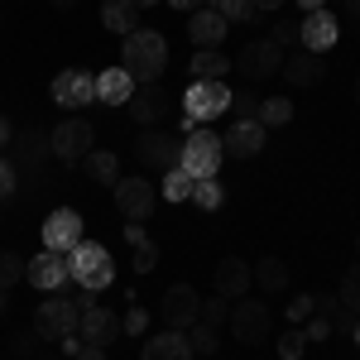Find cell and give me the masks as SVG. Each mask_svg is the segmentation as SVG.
Returning <instances> with one entry per match:
<instances>
[{"label":"cell","instance_id":"12","mask_svg":"<svg viewBox=\"0 0 360 360\" xmlns=\"http://www.w3.org/2000/svg\"><path fill=\"white\" fill-rule=\"evenodd\" d=\"M96 101V77L91 72H82V68H63L53 77V106H63V111H82V106H91Z\"/></svg>","mask_w":360,"mask_h":360},{"label":"cell","instance_id":"4","mask_svg":"<svg viewBox=\"0 0 360 360\" xmlns=\"http://www.w3.org/2000/svg\"><path fill=\"white\" fill-rule=\"evenodd\" d=\"M226 111H231V86L226 82H193L183 91V130L188 135H193L197 125H212Z\"/></svg>","mask_w":360,"mask_h":360},{"label":"cell","instance_id":"53","mask_svg":"<svg viewBox=\"0 0 360 360\" xmlns=\"http://www.w3.org/2000/svg\"><path fill=\"white\" fill-rule=\"evenodd\" d=\"M49 5H53V10H72L77 0H49Z\"/></svg>","mask_w":360,"mask_h":360},{"label":"cell","instance_id":"20","mask_svg":"<svg viewBox=\"0 0 360 360\" xmlns=\"http://www.w3.org/2000/svg\"><path fill=\"white\" fill-rule=\"evenodd\" d=\"M288 86H317L327 77V63L322 53H307V49H293V53H283V72H278Z\"/></svg>","mask_w":360,"mask_h":360},{"label":"cell","instance_id":"49","mask_svg":"<svg viewBox=\"0 0 360 360\" xmlns=\"http://www.w3.org/2000/svg\"><path fill=\"white\" fill-rule=\"evenodd\" d=\"M168 5H173V10H183V15H193V10H202L207 0H168Z\"/></svg>","mask_w":360,"mask_h":360},{"label":"cell","instance_id":"44","mask_svg":"<svg viewBox=\"0 0 360 360\" xmlns=\"http://www.w3.org/2000/svg\"><path fill=\"white\" fill-rule=\"evenodd\" d=\"M312 307H317V293L293 298V303H288V322H303V317H312Z\"/></svg>","mask_w":360,"mask_h":360},{"label":"cell","instance_id":"59","mask_svg":"<svg viewBox=\"0 0 360 360\" xmlns=\"http://www.w3.org/2000/svg\"><path fill=\"white\" fill-rule=\"evenodd\" d=\"M0 25H5V10H0Z\"/></svg>","mask_w":360,"mask_h":360},{"label":"cell","instance_id":"56","mask_svg":"<svg viewBox=\"0 0 360 360\" xmlns=\"http://www.w3.org/2000/svg\"><path fill=\"white\" fill-rule=\"evenodd\" d=\"M351 336H356V346H360V317H356V332H351Z\"/></svg>","mask_w":360,"mask_h":360},{"label":"cell","instance_id":"2","mask_svg":"<svg viewBox=\"0 0 360 360\" xmlns=\"http://www.w3.org/2000/svg\"><path fill=\"white\" fill-rule=\"evenodd\" d=\"M68 274H72V283L77 288H86V293H106L115 278V259L106 245H96V240H82V245L68 255Z\"/></svg>","mask_w":360,"mask_h":360},{"label":"cell","instance_id":"9","mask_svg":"<svg viewBox=\"0 0 360 360\" xmlns=\"http://www.w3.org/2000/svg\"><path fill=\"white\" fill-rule=\"evenodd\" d=\"M77 317H82V307L72 298H44L34 312V332H39V341H63L77 332Z\"/></svg>","mask_w":360,"mask_h":360},{"label":"cell","instance_id":"31","mask_svg":"<svg viewBox=\"0 0 360 360\" xmlns=\"http://www.w3.org/2000/svg\"><path fill=\"white\" fill-rule=\"evenodd\" d=\"M188 346H193V356H217V351H221V332H217V327H207V322H193V327H188Z\"/></svg>","mask_w":360,"mask_h":360},{"label":"cell","instance_id":"33","mask_svg":"<svg viewBox=\"0 0 360 360\" xmlns=\"http://www.w3.org/2000/svg\"><path fill=\"white\" fill-rule=\"evenodd\" d=\"M15 283H25V259L15 250H0V293H10Z\"/></svg>","mask_w":360,"mask_h":360},{"label":"cell","instance_id":"47","mask_svg":"<svg viewBox=\"0 0 360 360\" xmlns=\"http://www.w3.org/2000/svg\"><path fill=\"white\" fill-rule=\"evenodd\" d=\"M341 15H346V20H356V25H360V0H336V20H341Z\"/></svg>","mask_w":360,"mask_h":360},{"label":"cell","instance_id":"1","mask_svg":"<svg viewBox=\"0 0 360 360\" xmlns=\"http://www.w3.org/2000/svg\"><path fill=\"white\" fill-rule=\"evenodd\" d=\"M120 68H125L139 86L159 82L164 68H168V39L159 29H135V34H125V44H120Z\"/></svg>","mask_w":360,"mask_h":360},{"label":"cell","instance_id":"24","mask_svg":"<svg viewBox=\"0 0 360 360\" xmlns=\"http://www.w3.org/2000/svg\"><path fill=\"white\" fill-rule=\"evenodd\" d=\"M135 86L139 82L125 68H106V72L96 77V101H101V106H125V101L135 96Z\"/></svg>","mask_w":360,"mask_h":360},{"label":"cell","instance_id":"50","mask_svg":"<svg viewBox=\"0 0 360 360\" xmlns=\"http://www.w3.org/2000/svg\"><path fill=\"white\" fill-rule=\"evenodd\" d=\"M250 5H255V10H259V15H269V10H283V5H288V0H250Z\"/></svg>","mask_w":360,"mask_h":360},{"label":"cell","instance_id":"15","mask_svg":"<svg viewBox=\"0 0 360 360\" xmlns=\"http://www.w3.org/2000/svg\"><path fill=\"white\" fill-rule=\"evenodd\" d=\"M336 39H341L336 10H307L303 15V25H298V49H307V53H327Z\"/></svg>","mask_w":360,"mask_h":360},{"label":"cell","instance_id":"34","mask_svg":"<svg viewBox=\"0 0 360 360\" xmlns=\"http://www.w3.org/2000/svg\"><path fill=\"white\" fill-rule=\"evenodd\" d=\"M193 202L202 207V212H221V202H226L221 183H217V178H202V183H193Z\"/></svg>","mask_w":360,"mask_h":360},{"label":"cell","instance_id":"18","mask_svg":"<svg viewBox=\"0 0 360 360\" xmlns=\"http://www.w3.org/2000/svg\"><path fill=\"white\" fill-rule=\"evenodd\" d=\"M115 207L125 221H144L154 212V183L149 178H120L115 183Z\"/></svg>","mask_w":360,"mask_h":360},{"label":"cell","instance_id":"41","mask_svg":"<svg viewBox=\"0 0 360 360\" xmlns=\"http://www.w3.org/2000/svg\"><path fill=\"white\" fill-rule=\"evenodd\" d=\"M269 39H274L278 49H298V25L293 20H274V34Z\"/></svg>","mask_w":360,"mask_h":360},{"label":"cell","instance_id":"8","mask_svg":"<svg viewBox=\"0 0 360 360\" xmlns=\"http://www.w3.org/2000/svg\"><path fill=\"white\" fill-rule=\"evenodd\" d=\"M231 72H240L250 82H264V77H278L283 72V49H278L274 39H250L245 49L236 53L231 63Z\"/></svg>","mask_w":360,"mask_h":360},{"label":"cell","instance_id":"46","mask_svg":"<svg viewBox=\"0 0 360 360\" xmlns=\"http://www.w3.org/2000/svg\"><path fill=\"white\" fill-rule=\"evenodd\" d=\"M303 336H307V341H327V336H332V322H327V317H312Z\"/></svg>","mask_w":360,"mask_h":360},{"label":"cell","instance_id":"28","mask_svg":"<svg viewBox=\"0 0 360 360\" xmlns=\"http://www.w3.org/2000/svg\"><path fill=\"white\" fill-rule=\"evenodd\" d=\"M101 25L125 39V34H135V29H139V10L130 5V0H101Z\"/></svg>","mask_w":360,"mask_h":360},{"label":"cell","instance_id":"55","mask_svg":"<svg viewBox=\"0 0 360 360\" xmlns=\"http://www.w3.org/2000/svg\"><path fill=\"white\" fill-rule=\"evenodd\" d=\"M34 360H58V356H53V351H49V346H44V351H39V356H34Z\"/></svg>","mask_w":360,"mask_h":360},{"label":"cell","instance_id":"51","mask_svg":"<svg viewBox=\"0 0 360 360\" xmlns=\"http://www.w3.org/2000/svg\"><path fill=\"white\" fill-rule=\"evenodd\" d=\"M10 139H15V125H10V120L0 115V149H10Z\"/></svg>","mask_w":360,"mask_h":360},{"label":"cell","instance_id":"36","mask_svg":"<svg viewBox=\"0 0 360 360\" xmlns=\"http://www.w3.org/2000/svg\"><path fill=\"white\" fill-rule=\"evenodd\" d=\"M197 322H207V327L221 332L226 322H231V298H221V293H217V298H202V317H197Z\"/></svg>","mask_w":360,"mask_h":360},{"label":"cell","instance_id":"21","mask_svg":"<svg viewBox=\"0 0 360 360\" xmlns=\"http://www.w3.org/2000/svg\"><path fill=\"white\" fill-rule=\"evenodd\" d=\"M221 149L231 159H255V154L264 149V125H259V120H236L231 135L221 139Z\"/></svg>","mask_w":360,"mask_h":360},{"label":"cell","instance_id":"10","mask_svg":"<svg viewBox=\"0 0 360 360\" xmlns=\"http://www.w3.org/2000/svg\"><path fill=\"white\" fill-rule=\"evenodd\" d=\"M77 245H82V212L77 207H53L49 221H44V250L72 255Z\"/></svg>","mask_w":360,"mask_h":360},{"label":"cell","instance_id":"39","mask_svg":"<svg viewBox=\"0 0 360 360\" xmlns=\"http://www.w3.org/2000/svg\"><path fill=\"white\" fill-rule=\"evenodd\" d=\"M120 332H125V336H144V332H149V312H144L139 303H130V312L120 317Z\"/></svg>","mask_w":360,"mask_h":360},{"label":"cell","instance_id":"57","mask_svg":"<svg viewBox=\"0 0 360 360\" xmlns=\"http://www.w3.org/2000/svg\"><path fill=\"white\" fill-rule=\"evenodd\" d=\"M5 307H10V303H5V293H0V317H5Z\"/></svg>","mask_w":360,"mask_h":360},{"label":"cell","instance_id":"16","mask_svg":"<svg viewBox=\"0 0 360 360\" xmlns=\"http://www.w3.org/2000/svg\"><path fill=\"white\" fill-rule=\"evenodd\" d=\"M125 111H130V120H135V125L154 130V125H159V120L173 111V96H168L159 82H144V86H135V96L125 101Z\"/></svg>","mask_w":360,"mask_h":360},{"label":"cell","instance_id":"58","mask_svg":"<svg viewBox=\"0 0 360 360\" xmlns=\"http://www.w3.org/2000/svg\"><path fill=\"white\" fill-rule=\"evenodd\" d=\"M356 101H360V77H356Z\"/></svg>","mask_w":360,"mask_h":360},{"label":"cell","instance_id":"27","mask_svg":"<svg viewBox=\"0 0 360 360\" xmlns=\"http://www.w3.org/2000/svg\"><path fill=\"white\" fill-rule=\"evenodd\" d=\"M82 173L91 183H101V188H115V183H120V159H115L111 149H91L82 159Z\"/></svg>","mask_w":360,"mask_h":360},{"label":"cell","instance_id":"25","mask_svg":"<svg viewBox=\"0 0 360 360\" xmlns=\"http://www.w3.org/2000/svg\"><path fill=\"white\" fill-rule=\"evenodd\" d=\"M250 278H255V288H259V293H269V298H274V293L288 288V264H283L278 255H264V259L250 269Z\"/></svg>","mask_w":360,"mask_h":360},{"label":"cell","instance_id":"23","mask_svg":"<svg viewBox=\"0 0 360 360\" xmlns=\"http://www.w3.org/2000/svg\"><path fill=\"white\" fill-rule=\"evenodd\" d=\"M250 288H255L250 264H245V259H236V255H226L221 264H217V293H221V298H245Z\"/></svg>","mask_w":360,"mask_h":360},{"label":"cell","instance_id":"52","mask_svg":"<svg viewBox=\"0 0 360 360\" xmlns=\"http://www.w3.org/2000/svg\"><path fill=\"white\" fill-rule=\"evenodd\" d=\"M298 5H303V15L307 10H327V0H298Z\"/></svg>","mask_w":360,"mask_h":360},{"label":"cell","instance_id":"45","mask_svg":"<svg viewBox=\"0 0 360 360\" xmlns=\"http://www.w3.org/2000/svg\"><path fill=\"white\" fill-rule=\"evenodd\" d=\"M312 312H317V317H327V322H332L336 312H341V298H332V293H317V307H312Z\"/></svg>","mask_w":360,"mask_h":360},{"label":"cell","instance_id":"37","mask_svg":"<svg viewBox=\"0 0 360 360\" xmlns=\"http://www.w3.org/2000/svg\"><path fill=\"white\" fill-rule=\"evenodd\" d=\"M336 298H341V307H346V312H356V317H360V264H351V269H346L341 293H336Z\"/></svg>","mask_w":360,"mask_h":360},{"label":"cell","instance_id":"40","mask_svg":"<svg viewBox=\"0 0 360 360\" xmlns=\"http://www.w3.org/2000/svg\"><path fill=\"white\" fill-rule=\"evenodd\" d=\"M39 351H44L39 332H20V336H15V360H34Z\"/></svg>","mask_w":360,"mask_h":360},{"label":"cell","instance_id":"3","mask_svg":"<svg viewBox=\"0 0 360 360\" xmlns=\"http://www.w3.org/2000/svg\"><path fill=\"white\" fill-rule=\"evenodd\" d=\"M221 159H226V149H221V135H212L207 125H197L193 135L183 139V154H178V168L193 178V183H202V178H217L221 173Z\"/></svg>","mask_w":360,"mask_h":360},{"label":"cell","instance_id":"14","mask_svg":"<svg viewBox=\"0 0 360 360\" xmlns=\"http://www.w3.org/2000/svg\"><path fill=\"white\" fill-rule=\"evenodd\" d=\"M159 317H164V327H173V332H188L197 317H202V298H197L193 283H173L164 293V303H159Z\"/></svg>","mask_w":360,"mask_h":360},{"label":"cell","instance_id":"5","mask_svg":"<svg viewBox=\"0 0 360 360\" xmlns=\"http://www.w3.org/2000/svg\"><path fill=\"white\" fill-rule=\"evenodd\" d=\"M5 159L15 164V173H20V178H34V183H44V173H49V159H53V149H49V135H39V130H15L10 149H5Z\"/></svg>","mask_w":360,"mask_h":360},{"label":"cell","instance_id":"43","mask_svg":"<svg viewBox=\"0 0 360 360\" xmlns=\"http://www.w3.org/2000/svg\"><path fill=\"white\" fill-rule=\"evenodd\" d=\"M303 346H307V336H303V332L278 336V356H283V360H298V356H303Z\"/></svg>","mask_w":360,"mask_h":360},{"label":"cell","instance_id":"29","mask_svg":"<svg viewBox=\"0 0 360 360\" xmlns=\"http://www.w3.org/2000/svg\"><path fill=\"white\" fill-rule=\"evenodd\" d=\"M125 240H130V250H135V274H149V269L159 264V245L144 236L139 221H125Z\"/></svg>","mask_w":360,"mask_h":360},{"label":"cell","instance_id":"54","mask_svg":"<svg viewBox=\"0 0 360 360\" xmlns=\"http://www.w3.org/2000/svg\"><path fill=\"white\" fill-rule=\"evenodd\" d=\"M130 5H135V10H149V5H159V0H130Z\"/></svg>","mask_w":360,"mask_h":360},{"label":"cell","instance_id":"11","mask_svg":"<svg viewBox=\"0 0 360 360\" xmlns=\"http://www.w3.org/2000/svg\"><path fill=\"white\" fill-rule=\"evenodd\" d=\"M178 154H183V139L168 135V130H144V135L135 139V159L144 168H154V173L178 168Z\"/></svg>","mask_w":360,"mask_h":360},{"label":"cell","instance_id":"26","mask_svg":"<svg viewBox=\"0 0 360 360\" xmlns=\"http://www.w3.org/2000/svg\"><path fill=\"white\" fill-rule=\"evenodd\" d=\"M231 58L221 49H193V82H226Z\"/></svg>","mask_w":360,"mask_h":360},{"label":"cell","instance_id":"13","mask_svg":"<svg viewBox=\"0 0 360 360\" xmlns=\"http://www.w3.org/2000/svg\"><path fill=\"white\" fill-rule=\"evenodd\" d=\"M25 278L39 288V293H63L72 274H68V255H53V250H39L34 259H25Z\"/></svg>","mask_w":360,"mask_h":360},{"label":"cell","instance_id":"32","mask_svg":"<svg viewBox=\"0 0 360 360\" xmlns=\"http://www.w3.org/2000/svg\"><path fill=\"white\" fill-rule=\"evenodd\" d=\"M159 193H164L168 202H188V197H193V178H188L183 168H168L164 183H159Z\"/></svg>","mask_w":360,"mask_h":360},{"label":"cell","instance_id":"42","mask_svg":"<svg viewBox=\"0 0 360 360\" xmlns=\"http://www.w3.org/2000/svg\"><path fill=\"white\" fill-rule=\"evenodd\" d=\"M15 183H20V173H15V164L0 154V202H10V197H15Z\"/></svg>","mask_w":360,"mask_h":360},{"label":"cell","instance_id":"48","mask_svg":"<svg viewBox=\"0 0 360 360\" xmlns=\"http://www.w3.org/2000/svg\"><path fill=\"white\" fill-rule=\"evenodd\" d=\"M72 360H106V346H86V341H82V346H77V356H72Z\"/></svg>","mask_w":360,"mask_h":360},{"label":"cell","instance_id":"61","mask_svg":"<svg viewBox=\"0 0 360 360\" xmlns=\"http://www.w3.org/2000/svg\"><path fill=\"white\" fill-rule=\"evenodd\" d=\"M356 250H360V245H356Z\"/></svg>","mask_w":360,"mask_h":360},{"label":"cell","instance_id":"7","mask_svg":"<svg viewBox=\"0 0 360 360\" xmlns=\"http://www.w3.org/2000/svg\"><path fill=\"white\" fill-rule=\"evenodd\" d=\"M91 144H96V130H91V120H82V115L58 120V130L49 135V149H53L58 164H82L86 154H91Z\"/></svg>","mask_w":360,"mask_h":360},{"label":"cell","instance_id":"38","mask_svg":"<svg viewBox=\"0 0 360 360\" xmlns=\"http://www.w3.org/2000/svg\"><path fill=\"white\" fill-rule=\"evenodd\" d=\"M255 111H259V96L255 91H231V115L236 120H255Z\"/></svg>","mask_w":360,"mask_h":360},{"label":"cell","instance_id":"17","mask_svg":"<svg viewBox=\"0 0 360 360\" xmlns=\"http://www.w3.org/2000/svg\"><path fill=\"white\" fill-rule=\"evenodd\" d=\"M77 336H82L86 346H115L125 332H120V317H115L111 307L91 303V307H82V317H77Z\"/></svg>","mask_w":360,"mask_h":360},{"label":"cell","instance_id":"60","mask_svg":"<svg viewBox=\"0 0 360 360\" xmlns=\"http://www.w3.org/2000/svg\"><path fill=\"white\" fill-rule=\"evenodd\" d=\"M10 360H15V356H10Z\"/></svg>","mask_w":360,"mask_h":360},{"label":"cell","instance_id":"30","mask_svg":"<svg viewBox=\"0 0 360 360\" xmlns=\"http://www.w3.org/2000/svg\"><path fill=\"white\" fill-rule=\"evenodd\" d=\"M255 120H259L264 130H278V125H288V120H293V101H288V96H269V101H259Z\"/></svg>","mask_w":360,"mask_h":360},{"label":"cell","instance_id":"19","mask_svg":"<svg viewBox=\"0 0 360 360\" xmlns=\"http://www.w3.org/2000/svg\"><path fill=\"white\" fill-rule=\"evenodd\" d=\"M226 34H231V25H226L212 5H202V10L188 15V44H193V49H221Z\"/></svg>","mask_w":360,"mask_h":360},{"label":"cell","instance_id":"22","mask_svg":"<svg viewBox=\"0 0 360 360\" xmlns=\"http://www.w3.org/2000/svg\"><path fill=\"white\" fill-rule=\"evenodd\" d=\"M139 360H193V346H188V336L164 327L159 336H144V351Z\"/></svg>","mask_w":360,"mask_h":360},{"label":"cell","instance_id":"6","mask_svg":"<svg viewBox=\"0 0 360 360\" xmlns=\"http://www.w3.org/2000/svg\"><path fill=\"white\" fill-rule=\"evenodd\" d=\"M269 332H274V312H269L264 298H240L231 307V336L240 346H264Z\"/></svg>","mask_w":360,"mask_h":360},{"label":"cell","instance_id":"35","mask_svg":"<svg viewBox=\"0 0 360 360\" xmlns=\"http://www.w3.org/2000/svg\"><path fill=\"white\" fill-rule=\"evenodd\" d=\"M212 10L221 15L226 25H245V20H255V15H259L250 0H212Z\"/></svg>","mask_w":360,"mask_h":360}]
</instances>
